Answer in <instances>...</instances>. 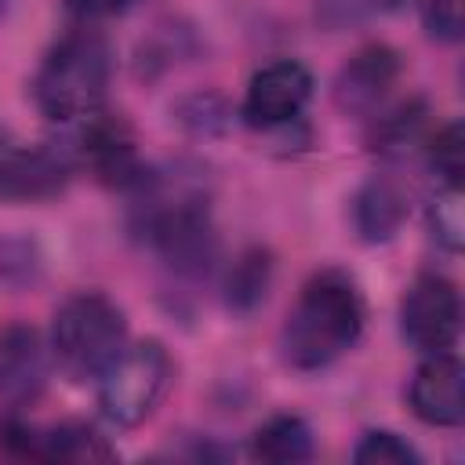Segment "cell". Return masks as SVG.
<instances>
[{
	"label": "cell",
	"mask_w": 465,
	"mask_h": 465,
	"mask_svg": "<svg viewBox=\"0 0 465 465\" xmlns=\"http://www.w3.org/2000/svg\"><path fill=\"white\" fill-rule=\"evenodd\" d=\"M367 305L356 280L341 269L312 272L280 327V352L294 371H323L363 334Z\"/></svg>",
	"instance_id": "obj_1"
},
{
	"label": "cell",
	"mask_w": 465,
	"mask_h": 465,
	"mask_svg": "<svg viewBox=\"0 0 465 465\" xmlns=\"http://www.w3.org/2000/svg\"><path fill=\"white\" fill-rule=\"evenodd\" d=\"M109 76H113L109 44L91 29H76L65 33L44 54L33 76V102L47 120L80 124L102 113L109 94Z\"/></svg>",
	"instance_id": "obj_2"
},
{
	"label": "cell",
	"mask_w": 465,
	"mask_h": 465,
	"mask_svg": "<svg viewBox=\"0 0 465 465\" xmlns=\"http://www.w3.org/2000/svg\"><path fill=\"white\" fill-rule=\"evenodd\" d=\"M127 345V316L102 291H80L54 309L51 360L76 381L98 378Z\"/></svg>",
	"instance_id": "obj_3"
},
{
	"label": "cell",
	"mask_w": 465,
	"mask_h": 465,
	"mask_svg": "<svg viewBox=\"0 0 465 465\" xmlns=\"http://www.w3.org/2000/svg\"><path fill=\"white\" fill-rule=\"evenodd\" d=\"M174 378L171 352L156 338L124 345V352L98 374V407L116 429H134L156 414Z\"/></svg>",
	"instance_id": "obj_4"
},
{
	"label": "cell",
	"mask_w": 465,
	"mask_h": 465,
	"mask_svg": "<svg viewBox=\"0 0 465 465\" xmlns=\"http://www.w3.org/2000/svg\"><path fill=\"white\" fill-rule=\"evenodd\" d=\"M0 447L15 458L33 461H109L116 458V447L87 421H58V425H29L7 411L0 418Z\"/></svg>",
	"instance_id": "obj_5"
},
{
	"label": "cell",
	"mask_w": 465,
	"mask_h": 465,
	"mask_svg": "<svg viewBox=\"0 0 465 465\" xmlns=\"http://www.w3.org/2000/svg\"><path fill=\"white\" fill-rule=\"evenodd\" d=\"M69 153L76 167H87L102 185H113L120 193H131L145 174V163L138 160L134 131L127 127V120L113 113H94L80 120V131Z\"/></svg>",
	"instance_id": "obj_6"
},
{
	"label": "cell",
	"mask_w": 465,
	"mask_h": 465,
	"mask_svg": "<svg viewBox=\"0 0 465 465\" xmlns=\"http://www.w3.org/2000/svg\"><path fill=\"white\" fill-rule=\"evenodd\" d=\"M400 327H403L407 341L421 352L454 349V341L461 334L458 287L440 272H421L400 302Z\"/></svg>",
	"instance_id": "obj_7"
},
{
	"label": "cell",
	"mask_w": 465,
	"mask_h": 465,
	"mask_svg": "<svg viewBox=\"0 0 465 465\" xmlns=\"http://www.w3.org/2000/svg\"><path fill=\"white\" fill-rule=\"evenodd\" d=\"M309 98H312V73L294 58H280L251 76L240 116L251 127H283L302 116Z\"/></svg>",
	"instance_id": "obj_8"
},
{
	"label": "cell",
	"mask_w": 465,
	"mask_h": 465,
	"mask_svg": "<svg viewBox=\"0 0 465 465\" xmlns=\"http://www.w3.org/2000/svg\"><path fill=\"white\" fill-rule=\"evenodd\" d=\"M51 371V349L44 345L40 331L29 323H7L0 327V407L18 411L29 407Z\"/></svg>",
	"instance_id": "obj_9"
},
{
	"label": "cell",
	"mask_w": 465,
	"mask_h": 465,
	"mask_svg": "<svg viewBox=\"0 0 465 465\" xmlns=\"http://www.w3.org/2000/svg\"><path fill=\"white\" fill-rule=\"evenodd\" d=\"M400 80V51L389 44H363L334 76V105L349 116H374Z\"/></svg>",
	"instance_id": "obj_10"
},
{
	"label": "cell",
	"mask_w": 465,
	"mask_h": 465,
	"mask_svg": "<svg viewBox=\"0 0 465 465\" xmlns=\"http://www.w3.org/2000/svg\"><path fill=\"white\" fill-rule=\"evenodd\" d=\"M407 400H411L414 418L425 425H436V429L461 425L465 421V367H461V360L450 349L429 352V360L411 378Z\"/></svg>",
	"instance_id": "obj_11"
},
{
	"label": "cell",
	"mask_w": 465,
	"mask_h": 465,
	"mask_svg": "<svg viewBox=\"0 0 465 465\" xmlns=\"http://www.w3.org/2000/svg\"><path fill=\"white\" fill-rule=\"evenodd\" d=\"M76 163L69 149L25 145L0 153V200H47L65 189Z\"/></svg>",
	"instance_id": "obj_12"
},
{
	"label": "cell",
	"mask_w": 465,
	"mask_h": 465,
	"mask_svg": "<svg viewBox=\"0 0 465 465\" xmlns=\"http://www.w3.org/2000/svg\"><path fill=\"white\" fill-rule=\"evenodd\" d=\"M407 218V193L392 178H367L352 196V225L363 243H389Z\"/></svg>",
	"instance_id": "obj_13"
},
{
	"label": "cell",
	"mask_w": 465,
	"mask_h": 465,
	"mask_svg": "<svg viewBox=\"0 0 465 465\" xmlns=\"http://www.w3.org/2000/svg\"><path fill=\"white\" fill-rule=\"evenodd\" d=\"M251 454L269 465H294L312 458V429L298 414H272L251 436Z\"/></svg>",
	"instance_id": "obj_14"
},
{
	"label": "cell",
	"mask_w": 465,
	"mask_h": 465,
	"mask_svg": "<svg viewBox=\"0 0 465 465\" xmlns=\"http://www.w3.org/2000/svg\"><path fill=\"white\" fill-rule=\"evenodd\" d=\"M425 102L421 98H407L400 105H392L389 113H374V127H371V149L381 156H403L411 153L421 138H425Z\"/></svg>",
	"instance_id": "obj_15"
},
{
	"label": "cell",
	"mask_w": 465,
	"mask_h": 465,
	"mask_svg": "<svg viewBox=\"0 0 465 465\" xmlns=\"http://www.w3.org/2000/svg\"><path fill=\"white\" fill-rule=\"evenodd\" d=\"M272 283V258L265 247H247L225 272V305L232 312H251L265 302Z\"/></svg>",
	"instance_id": "obj_16"
},
{
	"label": "cell",
	"mask_w": 465,
	"mask_h": 465,
	"mask_svg": "<svg viewBox=\"0 0 465 465\" xmlns=\"http://www.w3.org/2000/svg\"><path fill=\"white\" fill-rule=\"evenodd\" d=\"M429 232L447 251H461L465 247V196H461V185H443L432 196V203H429Z\"/></svg>",
	"instance_id": "obj_17"
},
{
	"label": "cell",
	"mask_w": 465,
	"mask_h": 465,
	"mask_svg": "<svg viewBox=\"0 0 465 465\" xmlns=\"http://www.w3.org/2000/svg\"><path fill=\"white\" fill-rule=\"evenodd\" d=\"M40 276V247L25 236H0V294L22 291Z\"/></svg>",
	"instance_id": "obj_18"
},
{
	"label": "cell",
	"mask_w": 465,
	"mask_h": 465,
	"mask_svg": "<svg viewBox=\"0 0 465 465\" xmlns=\"http://www.w3.org/2000/svg\"><path fill=\"white\" fill-rule=\"evenodd\" d=\"M352 461H356V465H421V454H418L414 443H407L400 432L371 429V432H363L360 443L352 447Z\"/></svg>",
	"instance_id": "obj_19"
},
{
	"label": "cell",
	"mask_w": 465,
	"mask_h": 465,
	"mask_svg": "<svg viewBox=\"0 0 465 465\" xmlns=\"http://www.w3.org/2000/svg\"><path fill=\"white\" fill-rule=\"evenodd\" d=\"M429 149V167L436 171V178L443 185H461V171H465V138L458 124H447L443 131H436V138L425 145Z\"/></svg>",
	"instance_id": "obj_20"
},
{
	"label": "cell",
	"mask_w": 465,
	"mask_h": 465,
	"mask_svg": "<svg viewBox=\"0 0 465 465\" xmlns=\"http://www.w3.org/2000/svg\"><path fill=\"white\" fill-rule=\"evenodd\" d=\"M421 15H425L429 36H436L443 44L461 40V29H465V0H425Z\"/></svg>",
	"instance_id": "obj_21"
},
{
	"label": "cell",
	"mask_w": 465,
	"mask_h": 465,
	"mask_svg": "<svg viewBox=\"0 0 465 465\" xmlns=\"http://www.w3.org/2000/svg\"><path fill=\"white\" fill-rule=\"evenodd\" d=\"M134 0H65V11L80 22H98V18H113L120 11H127Z\"/></svg>",
	"instance_id": "obj_22"
},
{
	"label": "cell",
	"mask_w": 465,
	"mask_h": 465,
	"mask_svg": "<svg viewBox=\"0 0 465 465\" xmlns=\"http://www.w3.org/2000/svg\"><path fill=\"white\" fill-rule=\"evenodd\" d=\"M0 11H4V0H0Z\"/></svg>",
	"instance_id": "obj_23"
}]
</instances>
